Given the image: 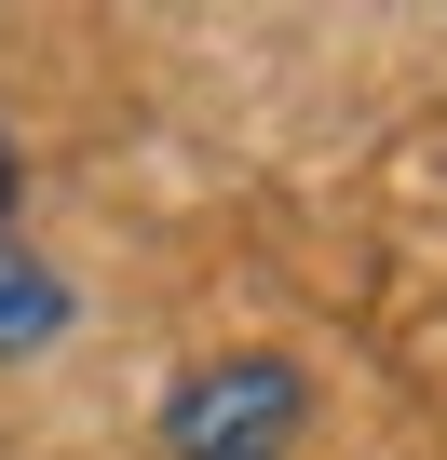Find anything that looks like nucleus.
Segmentation results:
<instances>
[{"label": "nucleus", "instance_id": "nucleus-3", "mask_svg": "<svg viewBox=\"0 0 447 460\" xmlns=\"http://www.w3.org/2000/svg\"><path fill=\"white\" fill-rule=\"evenodd\" d=\"M14 176H28V163H14V122H0V230H14Z\"/></svg>", "mask_w": 447, "mask_h": 460}, {"label": "nucleus", "instance_id": "nucleus-2", "mask_svg": "<svg viewBox=\"0 0 447 460\" xmlns=\"http://www.w3.org/2000/svg\"><path fill=\"white\" fill-rule=\"evenodd\" d=\"M68 312H82V298H68V271L28 244V230H0V366L55 352V339H68Z\"/></svg>", "mask_w": 447, "mask_h": 460}, {"label": "nucleus", "instance_id": "nucleus-1", "mask_svg": "<svg viewBox=\"0 0 447 460\" xmlns=\"http://www.w3.org/2000/svg\"><path fill=\"white\" fill-rule=\"evenodd\" d=\"M299 420H312V379L285 352H217L176 379L163 460H299Z\"/></svg>", "mask_w": 447, "mask_h": 460}]
</instances>
